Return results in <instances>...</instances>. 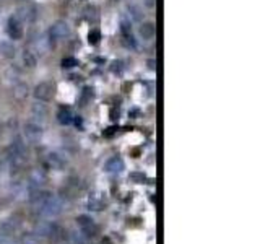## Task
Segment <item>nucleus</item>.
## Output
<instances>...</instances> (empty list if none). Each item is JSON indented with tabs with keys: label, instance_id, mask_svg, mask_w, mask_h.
<instances>
[{
	"label": "nucleus",
	"instance_id": "f257e3e1",
	"mask_svg": "<svg viewBox=\"0 0 260 244\" xmlns=\"http://www.w3.org/2000/svg\"><path fill=\"white\" fill-rule=\"evenodd\" d=\"M43 134H44V130H43V126H41L39 120L31 119L23 126L24 140H28V142H38L39 138L43 137Z\"/></svg>",
	"mask_w": 260,
	"mask_h": 244
},
{
	"label": "nucleus",
	"instance_id": "f03ea898",
	"mask_svg": "<svg viewBox=\"0 0 260 244\" xmlns=\"http://www.w3.org/2000/svg\"><path fill=\"white\" fill-rule=\"evenodd\" d=\"M24 155H26V146L21 138H16L15 142H12L10 148H8V160L12 161V165H20L24 160Z\"/></svg>",
	"mask_w": 260,
	"mask_h": 244
},
{
	"label": "nucleus",
	"instance_id": "7ed1b4c3",
	"mask_svg": "<svg viewBox=\"0 0 260 244\" xmlns=\"http://www.w3.org/2000/svg\"><path fill=\"white\" fill-rule=\"evenodd\" d=\"M70 36V26L69 23L65 21H55L51 29H49V38H51V41H54V43H60V41L67 39Z\"/></svg>",
	"mask_w": 260,
	"mask_h": 244
},
{
	"label": "nucleus",
	"instance_id": "20e7f679",
	"mask_svg": "<svg viewBox=\"0 0 260 244\" xmlns=\"http://www.w3.org/2000/svg\"><path fill=\"white\" fill-rule=\"evenodd\" d=\"M32 96L36 98V101H41V103L51 101L54 96V85L49 83V81H41V83L36 85L35 89H32Z\"/></svg>",
	"mask_w": 260,
	"mask_h": 244
},
{
	"label": "nucleus",
	"instance_id": "39448f33",
	"mask_svg": "<svg viewBox=\"0 0 260 244\" xmlns=\"http://www.w3.org/2000/svg\"><path fill=\"white\" fill-rule=\"evenodd\" d=\"M77 225H78V231L83 233L86 238H91V236L98 233V225L89 215H80L77 218Z\"/></svg>",
	"mask_w": 260,
	"mask_h": 244
},
{
	"label": "nucleus",
	"instance_id": "423d86ee",
	"mask_svg": "<svg viewBox=\"0 0 260 244\" xmlns=\"http://www.w3.org/2000/svg\"><path fill=\"white\" fill-rule=\"evenodd\" d=\"M46 173L43 169H32L29 176H28V182H26V187H28V191H39L41 187L44 186L46 182Z\"/></svg>",
	"mask_w": 260,
	"mask_h": 244
},
{
	"label": "nucleus",
	"instance_id": "0eeeda50",
	"mask_svg": "<svg viewBox=\"0 0 260 244\" xmlns=\"http://www.w3.org/2000/svg\"><path fill=\"white\" fill-rule=\"evenodd\" d=\"M7 35L10 39H20L23 36V23L16 18V15L10 16L7 21Z\"/></svg>",
	"mask_w": 260,
	"mask_h": 244
},
{
	"label": "nucleus",
	"instance_id": "6e6552de",
	"mask_svg": "<svg viewBox=\"0 0 260 244\" xmlns=\"http://www.w3.org/2000/svg\"><path fill=\"white\" fill-rule=\"evenodd\" d=\"M16 18H18L23 24L24 23H32L36 18H38V10H36V7L35 5H31V4H26V5H23L18 13H16Z\"/></svg>",
	"mask_w": 260,
	"mask_h": 244
},
{
	"label": "nucleus",
	"instance_id": "1a4fd4ad",
	"mask_svg": "<svg viewBox=\"0 0 260 244\" xmlns=\"http://www.w3.org/2000/svg\"><path fill=\"white\" fill-rule=\"evenodd\" d=\"M104 169H106V173H108V174L117 176L125 169V163L120 157H112V158H109L108 161H106Z\"/></svg>",
	"mask_w": 260,
	"mask_h": 244
},
{
	"label": "nucleus",
	"instance_id": "9d476101",
	"mask_svg": "<svg viewBox=\"0 0 260 244\" xmlns=\"http://www.w3.org/2000/svg\"><path fill=\"white\" fill-rule=\"evenodd\" d=\"M46 161H47V165L51 166L52 169H62L65 165H67V160H65V157H63L62 153H59V151L47 153Z\"/></svg>",
	"mask_w": 260,
	"mask_h": 244
},
{
	"label": "nucleus",
	"instance_id": "9b49d317",
	"mask_svg": "<svg viewBox=\"0 0 260 244\" xmlns=\"http://www.w3.org/2000/svg\"><path fill=\"white\" fill-rule=\"evenodd\" d=\"M138 33H140L143 41H153L154 38H156V24L151 23V21H145V23H142Z\"/></svg>",
	"mask_w": 260,
	"mask_h": 244
},
{
	"label": "nucleus",
	"instance_id": "f8f14e48",
	"mask_svg": "<svg viewBox=\"0 0 260 244\" xmlns=\"http://www.w3.org/2000/svg\"><path fill=\"white\" fill-rule=\"evenodd\" d=\"M127 15H128L130 20L137 21V23H140L143 20V10H142V7L137 5V4H128L127 5Z\"/></svg>",
	"mask_w": 260,
	"mask_h": 244
},
{
	"label": "nucleus",
	"instance_id": "ddd939ff",
	"mask_svg": "<svg viewBox=\"0 0 260 244\" xmlns=\"http://www.w3.org/2000/svg\"><path fill=\"white\" fill-rule=\"evenodd\" d=\"M120 31H122V36L125 38L127 44L135 47V41H134V35H132V26H130V21L122 20L120 21Z\"/></svg>",
	"mask_w": 260,
	"mask_h": 244
},
{
	"label": "nucleus",
	"instance_id": "4468645a",
	"mask_svg": "<svg viewBox=\"0 0 260 244\" xmlns=\"http://www.w3.org/2000/svg\"><path fill=\"white\" fill-rule=\"evenodd\" d=\"M57 119H59L60 124L63 126H70L73 120H75V114H73L69 108H62L59 111V114H57Z\"/></svg>",
	"mask_w": 260,
	"mask_h": 244
},
{
	"label": "nucleus",
	"instance_id": "2eb2a0df",
	"mask_svg": "<svg viewBox=\"0 0 260 244\" xmlns=\"http://www.w3.org/2000/svg\"><path fill=\"white\" fill-rule=\"evenodd\" d=\"M31 114H32V117H35V120H38V119L43 120V119L47 116V108H46V104H44V103H41V101H38L36 104H32Z\"/></svg>",
	"mask_w": 260,
	"mask_h": 244
},
{
	"label": "nucleus",
	"instance_id": "dca6fc26",
	"mask_svg": "<svg viewBox=\"0 0 260 244\" xmlns=\"http://www.w3.org/2000/svg\"><path fill=\"white\" fill-rule=\"evenodd\" d=\"M103 205H104V200L100 194H93V195H89V199H88V208L89 210H103Z\"/></svg>",
	"mask_w": 260,
	"mask_h": 244
},
{
	"label": "nucleus",
	"instance_id": "f3484780",
	"mask_svg": "<svg viewBox=\"0 0 260 244\" xmlns=\"http://www.w3.org/2000/svg\"><path fill=\"white\" fill-rule=\"evenodd\" d=\"M23 64H24V67L32 69L36 65V55L32 54L31 51H24V54H23Z\"/></svg>",
	"mask_w": 260,
	"mask_h": 244
},
{
	"label": "nucleus",
	"instance_id": "a211bd4d",
	"mask_svg": "<svg viewBox=\"0 0 260 244\" xmlns=\"http://www.w3.org/2000/svg\"><path fill=\"white\" fill-rule=\"evenodd\" d=\"M0 244H18V241H15L8 234H0Z\"/></svg>",
	"mask_w": 260,
	"mask_h": 244
},
{
	"label": "nucleus",
	"instance_id": "6ab92c4d",
	"mask_svg": "<svg viewBox=\"0 0 260 244\" xmlns=\"http://www.w3.org/2000/svg\"><path fill=\"white\" fill-rule=\"evenodd\" d=\"M143 2L146 7H150V8H153L154 5H156V0H143Z\"/></svg>",
	"mask_w": 260,
	"mask_h": 244
},
{
	"label": "nucleus",
	"instance_id": "aec40b11",
	"mask_svg": "<svg viewBox=\"0 0 260 244\" xmlns=\"http://www.w3.org/2000/svg\"><path fill=\"white\" fill-rule=\"evenodd\" d=\"M60 244H73V242H72V241H69V239H67V241H62V242H60Z\"/></svg>",
	"mask_w": 260,
	"mask_h": 244
}]
</instances>
